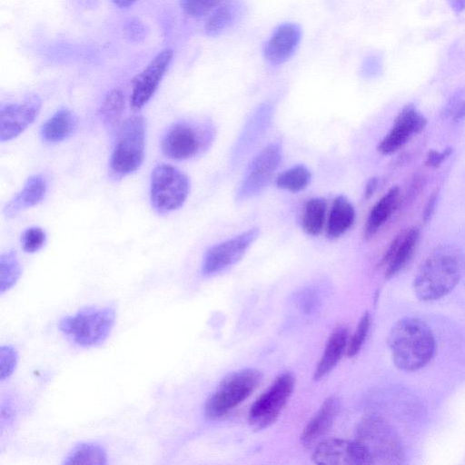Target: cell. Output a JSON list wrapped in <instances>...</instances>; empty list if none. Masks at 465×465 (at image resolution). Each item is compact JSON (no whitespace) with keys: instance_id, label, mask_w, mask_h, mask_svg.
Segmentation results:
<instances>
[{"instance_id":"3","label":"cell","mask_w":465,"mask_h":465,"mask_svg":"<svg viewBox=\"0 0 465 465\" xmlns=\"http://www.w3.org/2000/svg\"><path fill=\"white\" fill-rule=\"evenodd\" d=\"M115 316V310L112 306L84 307L73 315L61 318L58 329L79 346H97L111 333Z\"/></svg>"},{"instance_id":"27","label":"cell","mask_w":465,"mask_h":465,"mask_svg":"<svg viewBox=\"0 0 465 465\" xmlns=\"http://www.w3.org/2000/svg\"><path fill=\"white\" fill-rule=\"evenodd\" d=\"M125 98L119 89L110 91L101 106V115L104 124L112 131H118L121 126V119L124 111Z\"/></svg>"},{"instance_id":"5","label":"cell","mask_w":465,"mask_h":465,"mask_svg":"<svg viewBox=\"0 0 465 465\" xmlns=\"http://www.w3.org/2000/svg\"><path fill=\"white\" fill-rule=\"evenodd\" d=\"M146 124L143 116L126 119L116 132V140L110 158L111 174L123 178L142 165L144 158Z\"/></svg>"},{"instance_id":"31","label":"cell","mask_w":465,"mask_h":465,"mask_svg":"<svg viewBox=\"0 0 465 465\" xmlns=\"http://www.w3.org/2000/svg\"><path fill=\"white\" fill-rule=\"evenodd\" d=\"M370 325L371 317L369 312H366L359 321L351 338L348 341L346 351L348 357H353L360 351L366 340Z\"/></svg>"},{"instance_id":"11","label":"cell","mask_w":465,"mask_h":465,"mask_svg":"<svg viewBox=\"0 0 465 465\" xmlns=\"http://www.w3.org/2000/svg\"><path fill=\"white\" fill-rule=\"evenodd\" d=\"M258 228L249 229L231 239L211 246L204 253L201 272L210 276L238 262L259 237Z\"/></svg>"},{"instance_id":"7","label":"cell","mask_w":465,"mask_h":465,"mask_svg":"<svg viewBox=\"0 0 465 465\" xmlns=\"http://www.w3.org/2000/svg\"><path fill=\"white\" fill-rule=\"evenodd\" d=\"M355 440L366 449L372 464H400L403 460V450L395 431L379 417L363 419L356 429Z\"/></svg>"},{"instance_id":"40","label":"cell","mask_w":465,"mask_h":465,"mask_svg":"<svg viewBox=\"0 0 465 465\" xmlns=\"http://www.w3.org/2000/svg\"><path fill=\"white\" fill-rule=\"evenodd\" d=\"M465 116V101L460 104L456 112L454 113L453 118L458 121Z\"/></svg>"},{"instance_id":"14","label":"cell","mask_w":465,"mask_h":465,"mask_svg":"<svg viewBox=\"0 0 465 465\" xmlns=\"http://www.w3.org/2000/svg\"><path fill=\"white\" fill-rule=\"evenodd\" d=\"M41 100L31 95L20 103L2 104L0 108V141H10L20 135L38 116Z\"/></svg>"},{"instance_id":"21","label":"cell","mask_w":465,"mask_h":465,"mask_svg":"<svg viewBox=\"0 0 465 465\" xmlns=\"http://www.w3.org/2000/svg\"><path fill=\"white\" fill-rule=\"evenodd\" d=\"M272 118V107L262 104L249 119L233 149V158L244 155L256 143V140L266 131Z\"/></svg>"},{"instance_id":"8","label":"cell","mask_w":465,"mask_h":465,"mask_svg":"<svg viewBox=\"0 0 465 465\" xmlns=\"http://www.w3.org/2000/svg\"><path fill=\"white\" fill-rule=\"evenodd\" d=\"M190 179L177 167L157 164L151 174L150 200L159 213H168L181 208L190 193Z\"/></svg>"},{"instance_id":"22","label":"cell","mask_w":465,"mask_h":465,"mask_svg":"<svg viewBox=\"0 0 465 465\" xmlns=\"http://www.w3.org/2000/svg\"><path fill=\"white\" fill-rule=\"evenodd\" d=\"M77 125L78 120L74 112L62 108L42 125V139L48 143L63 142L74 134Z\"/></svg>"},{"instance_id":"38","label":"cell","mask_w":465,"mask_h":465,"mask_svg":"<svg viewBox=\"0 0 465 465\" xmlns=\"http://www.w3.org/2000/svg\"><path fill=\"white\" fill-rule=\"evenodd\" d=\"M378 186V178L377 177H371L368 183H366L365 187V197L370 198L373 193L375 192L376 188Z\"/></svg>"},{"instance_id":"32","label":"cell","mask_w":465,"mask_h":465,"mask_svg":"<svg viewBox=\"0 0 465 465\" xmlns=\"http://www.w3.org/2000/svg\"><path fill=\"white\" fill-rule=\"evenodd\" d=\"M45 232L38 226L27 228L21 236L22 248L29 253L39 251L45 245Z\"/></svg>"},{"instance_id":"24","label":"cell","mask_w":465,"mask_h":465,"mask_svg":"<svg viewBox=\"0 0 465 465\" xmlns=\"http://www.w3.org/2000/svg\"><path fill=\"white\" fill-rule=\"evenodd\" d=\"M355 210L351 202L343 195L337 196L331 205L326 234L330 239H336L345 233L353 224Z\"/></svg>"},{"instance_id":"35","label":"cell","mask_w":465,"mask_h":465,"mask_svg":"<svg viewBox=\"0 0 465 465\" xmlns=\"http://www.w3.org/2000/svg\"><path fill=\"white\" fill-rule=\"evenodd\" d=\"M452 153V148H446L443 152L430 151L427 157L425 163L429 167H439Z\"/></svg>"},{"instance_id":"33","label":"cell","mask_w":465,"mask_h":465,"mask_svg":"<svg viewBox=\"0 0 465 465\" xmlns=\"http://www.w3.org/2000/svg\"><path fill=\"white\" fill-rule=\"evenodd\" d=\"M222 0H181V7L190 16L201 17L220 5Z\"/></svg>"},{"instance_id":"34","label":"cell","mask_w":465,"mask_h":465,"mask_svg":"<svg viewBox=\"0 0 465 465\" xmlns=\"http://www.w3.org/2000/svg\"><path fill=\"white\" fill-rule=\"evenodd\" d=\"M18 354L12 345H2L0 349V378L5 381L9 378L15 370Z\"/></svg>"},{"instance_id":"15","label":"cell","mask_w":465,"mask_h":465,"mask_svg":"<svg viewBox=\"0 0 465 465\" xmlns=\"http://www.w3.org/2000/svg\"><path fill=\"white\" fill-rule=\"evenodd\" d=\"M426 124V118L413 105H405L396 116L391 130L379 143L378 152L383 155L395 153L420 133Z\"/></svg>"},{"instance_id":"41","label":"cell","mask_w":465,"mask_h":465,"mask_svg":"<svg viewBox=\"0 0 465 465\" xmlns=\"http://www.w3.org/2000/svg\"><path fill=\"white\" fill-rule=\"evenodd\" d=\"M136 0H113V2L119 7H128L132 5Z\"/></svg>"},{"instance_id":"18","label":"cell","mask_w":465,"mask_h":465,"mask_svg":"<svg viewBox=\"0 0 465 465\" xmlns=\"http://www.w3.org/2000/svg\"><path fill=\"white\" fill-rule=\"evenodd\" d=\"M339 407L340 401L335 396H330L322 402L302 432L301 440L303 445H312L330 430L336 418Z\"/></svg>"},{"instance_id":"10","label":"cell","mask_w":465,"mask_h":465,"mask_svg":"<svg viewBox=\"0 0 465 465\" xmlns=\"http://www.w3.org/2000/svg\"><path fill=\"white\" fill-rule=\"evenodd\" d=\"M282 160L280 143H272L262 149L250 163L236 192V200L244 201L259 194L271 182Z\"/></svg>"},{"instance_id":"2","label":"cell","mask_w":465,"mask_h":465,"mask_svg":"<svg viewBox=\"0 0 465 465\" xmlns=\"http://www.w3.org/2000/svg\"><path fill=\"white\" fill-rule=\"evenodd\" d=\"M460 278V263L451 252L438 251L419 269L413 282L416 296L423 302L438 300L450 293Z\"/></svg>"},{"instance_id":"30","label":"cell","mask_w":465,"mask_h":465,"mask_svg":"<svg viewBox=\"0 0 465 465\" xmlns=\"http://www.w3.org/2000/svg\"><path fill=\"white\" fill-rule=\"evenodd\" d=\"M22 268L16 252L13 250L1 254L0 257V293L3 295L18 281Z\"/></svg>"},{"instance_id":"37","label":"cell","mask_w":465,"mask_h":465,"mask_svg":"<svg viewBox=\"0 0 465 465\" xmlns=\"http://www.w3.org/2000/svg\"><path fill=\"white\" fill-rule=\"evenodd\" d=\"M436 200H437V193L434 192L429 197L427 204L425 206L424 213H423V221L424 222H427L431 217L433 211H434Z\"/></svg>"},{"instance_id":"26","label":"cell","mask_w":465,"mask_h":465,"mask_svg":"<svg viewBox=\"0 0 465 465\" xmlns=\"http://www.w3.org/2000/svg\"><path fill=\"white\" fill-rule=\"evenodd\" d=\"M239 15V5L234 2H227L215 8L205 23V33L210 36L221 35L231 27Z\"/></svg>"},{"instance_id":"28","label":"cell","mask_w":465,"mask_h":465,"mask_svg":"<svg viewBox=\"0 0 465 465\" xmlns=\"http://www.w3.org/2000/svg\"><path fill=\"white\" fill-rule=\"evenodd\" d=\"M326 202L323 198H312L305 206L302 217V230L309 235H319L325 223Z\"/></svg>"},{"instance_id":"39","label":"cell","mask_w":465,"mask_h":465,"mask_svg":"<svg viewBox=\"0 0 465 465\" xmlns=\"http://www.w3.org/2000/svg\"><path fill=\"white\" fill-rule=\"evenodd\" d=\"M450 5L457 12L465 9V0H450Z\"/></svg>"},{"instance_id":"1","label":"cell","mask_w":465,"mask_h":465,"mask_svg":"<svg viewBox=\"0 0 465 465\" xmlns=\"http://www.w3.org/2000/svg\"><path fill=\"white\" fill-rule=\"evenodd\" d=\"M388 345L394 364L413 371L427 365L435 351V340L430 327L415 317L399 320L391 329Z\"/></svg>"},{"instance_id":"17","label":"cell","mask_w":465,"mask_h":465,"mask_svg":"<svg viewBox=\"0 0 465 465\" xmlns=\"http://www.w3.org/2000/svg\"><path fill=\"white\" fill-rule=\"evenodd\" d=\"M420 232L416 227L401 232L391 242L384 256L381 261V265H387L385 277L390 279L401 272L412 257Z\"/></svg>"},{"instance_id":"4","label":"cell","mask_w":465,"mask_h":465,"mask_svg":"<svg viewBox=\"0 0 465 465\" xmlns=\"http://www.w3.org/2000/svg\"><path fill=\"white\" fill-rule=\"evenodd\" d=\"M262 378V372L253 368L227 374L205 401V419L213 420L223 417L257 389Z\"/></svg>"},{"instance_id":"20","label":"cell","mask_w":465,"mask_h":465,"mask_svg":"<svg viewBox=\"0 0 465 465\" xmlns=\"http://www.w3.org/2000/svg\"><path fill=\"white\" fill-rule=\"evenodd\" d=\"M47 183L41 174L30 176L22 190L5 205L4 213L13 217L20 212L38 204L45 196Z\"/></svg>"},{"instance_id":"25","label":"cell","mask_w":465,"mask_h":465,"mask_svg":"<svg viewBox=\"0 0 465 465\" xmlns=\"http://www.w3.org/2000/svg\"><path fill=\"white\" fill-rule=\"evenodd\" d=\"M63 464H107L106 450L96 442H79L65 455Z\"/></svg>"},{"instance_id":"29","label":"cell","mask_w":465,"mask_h":465,"mask_svg":"<svg viewBox=\"0 0 465 465\" xmlns=\"http://www.w3.org/2000/svg\"><path fill=\"white\" fill-rule=\"evenodd\" d=\"M311 178L309 169L302 164H298L282 173L275 183L282 190L297 193L309 185Z\"/></svg>"},{"instance_id":"36","label":"cell","mask_w":465,"mask_h":465,"mask_svg":"<svg viewBox=\"0 0 465 465\" xmlns=\"http://www.w3.org/2000/svg\"><path fill=\"white\" fill-rule=\"evenodd\" d=\"M127 35L134 40H139L144 35V26L138 20H131L126 25Z\"/></svg>"},{"instance_id":"13","label":"cell","mask_w":465,"mask_h":465,"mask_svg":"<svg viewBox=\"0 0 465 465\" xmlns=\"http://www.w3.org/2000/svg\"><path fill=\"white\" fill-rule=\"evenodd\" d=\"M172 58L173 51L163 49L133 79L130 104L134 110L142 109L153 96Z\"/></svg>"},{"instance_id":"19","label":"cell","mask_w":465,"mask_h":465,"mask_svg":"<svg viewBox=\"0 0 465 465\" xmlns=\"http://www.w3.org/2000/svg\"><path fill=\"white\" fill-rule=\"evenodd\" d=\"M348 341L346 327L339 325L332 331L314 370L315 381L324 378L334 369L347 351Z\"/></svg>"},{"instance_id":"9","label":"cell","mask_w":465,"mask_h":465,"mask_svg":"<svg viewBox=\"0 0 465 465\" xmlns=\"http://www.w3.org/2000/svg\"><path fill=\"white\" fill-rule=\"evenodd\" d=\"M294 382L292 373L283 372L257 398L248 413V421L254 430H263L277 420L292 393Z\"/></svg>"},{"instance_id":"6","label":"cell","mask_w":465,"mask_h":465,"mask_svg":"<svg viewBox=\"0 0 465 465\" xmlns=\"http://www.w3.org/2000/svg\"><path fill=\"white\" fill-rule=\"evenodd\" d=\"M213 134V128L207 122L178 121L163 134L162 152L173 160H188L204 152L212 143Z\"/></svg>"},{"instance_id":"16","label":"cell","mask_w":465,"mask_h":465,"mask_svg":"<svg viewBox=\"0 0 465 465\" xmlns=\"http://www.w3.org/2000/svg\"><path fill=\"white\" fill-rule=\"evenodd\" d=\"M302 36L301 28L293 23L279 25L266 43L264 57L273 65L286 62L295 52Z\"/></svg>"},{"instance_id":"23","label":"cell","mask_w":465,"mask_h":465,"mask_svg":"<svg viewBox=\"0 0 465 465\" xmlns=\"http://www.w3.org/2000/svg\"><path fill=\"white\" fill-rule=\"evenodd\" d=\"M400 198L397 186L391 187L371 208L363 228V237L369 240L381 229L396 210Z\"/></svg>"},{"instance_id":"12","label":"cell","mask_w":465,"mask_h":465,"mask_svg":"<svg viewBox=\"0 0 465 465\" xmlns=\"http://www.w3.org/2000/svg\"><path fill=\"white\" fill-rule=\"evenodd\" d=\"M319 465H366L372 464L366 449L358 440L328 439L321 441L312 455Z\"/></svg>"}]
</instances>
